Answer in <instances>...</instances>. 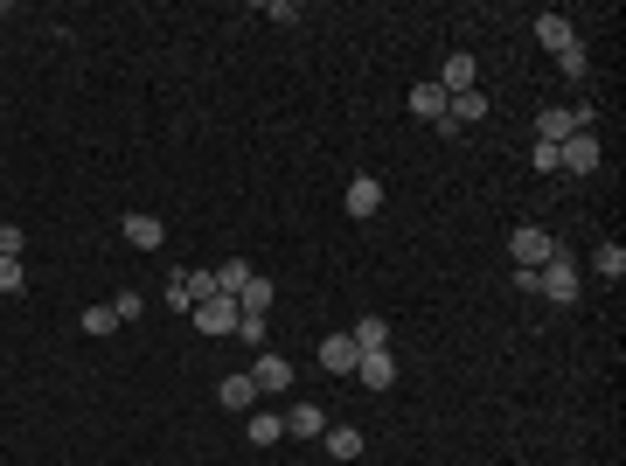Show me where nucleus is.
Instances as JSON below:
<instances>
[{
  "mask_svg": "<svg viewBox=\"0 0 626 466\" xmlns=\"http://www.w3.org/2000/svg\"><path fill=\"white\" fill-rule=\"evenodd\" d=\"M578 286H585V272H578V258L557 244V251H550V265L536 272V293H543V300H557V307H578Z\"/></svg>",
  "mask_w": 626,
  "mask_h": 466,
  "instance_id": "nucleus-1",
  "label": "nucleus"
},
{
  "mask_svg": "<svg viewBox=\"0 0 626 466\" xmlns=\"http://www.w3.org/2000/svg\"><path fill=\"white\" fill-rule=\"evenodd\" d=\"M550 251H557V237H550L543 223H522V230L508 237V258H515V272H543V265H550Z\"/></svg>",
  "mask_w": 626,
  "mask_h": 466,
  "instance_id": "nucleus-2",
  "label": "nucleus"
},
{
  "mask_svg": "<svg viewBox=\"0 0 626 466\" xmlns=\"http://www.w3.org/2000/svg\"><path fill=\"white\" fill-rule=\"evenodd\" d=\"M188 320H195V334H216V341H223V334H237V320H244V307H237L230 293H216V300H202V307L188 313Z\"/></svg>",
  "mask_w": 626,
  "mask_h": 466,
  "instance_id": "nucleus-3",
  "label": "nucleus"
},
{
  "mask_svg": "<svg viewBox=\"0 0 626 466\" xmlns=\"http://www.w3.org/2000/svg\"><path fill=\"white\" fill-rule=\"evenodd\" d=\"M432 84H439L446 98H460V91H480V63H473L467 49H453V56H446V70H439Z\"/></svg>",
  "mask_w": 626,
  "mask_h": 466,
  "instance_id": "nucleus-4",
  "label": "nucleus"
},
{
  "mask_svg": "<svg viewBox=\"0 0 626 466\" xmlns=\"http://www.w3.org/2000/svg\"><path fill=\"white\" fill-rule=\"evenodd\" d=\"M251 383H258V397H286L293 390V362L286 355H258L251 362Z\"/></svg>",
  "mask_w": 626,
  "mask_h": 466,
  "instance_id": "nucleus-5",
  "label": "nucleus"
},
{
  "mask_svg": "<svg viewBox=\"0 0 626 466\" xmlns=\"http://www.w3.org/2000/svg\"><path fill=\"white\" fill-rule=\"evenodd\" d=\"M355 362H362L355 334H327V341H320V369H327V376H355Z\"/></svg>",
  "mask_w": 626,
  "mask_h": 466,
  "instance_id": "nucleus-6",
  "label": "nucleus"
},
{
  "mask_svg": "<svg viewBox=\"0 0 626 466\" xmlns=\"http://www.w3.org/2000/svg\"><path fill=\"white\" fill-rule=\"evenodd\" d=\"M355 383H362V390H390V383H397V355H390V348H369V355L355 362Z\"/></svg>",
  "mask_w": 626,
  "mask_h": 466,
  "instance_id": "nucleus-7",
  "label": "nucleus"
},
{
  "mask_svg": "<svg viewBox=\"0 0 626 466\" xmlns=\"http://www.w3.org/2000/svg\"><path fill=\"white\" fill-rule=\"evenodd\" d=\"M557 167H564V174H592V167H599V140H592V133H571V140L557 147Z\"/></svg>",
  "mask_w": 626,
  "mask_h": 466,
  "instance_id": "nucleus-8",
  "label": "nucleus"
},
{
  "mask_svg": "<svg viewBox=\"0 0 626 466\" xmlns=\"http://www.w3.org/2000/svg\"><path fill=\"white\" fill-rule=\"evenodd\" d=\"M119 230H126V244H133V251H160V244H167V230H160V216H147V209H133V216H126Z\"/></svg>",
  "mask_w": 626,
  "mask_h": 466,
  "instance_id": "nucleus-9",
  "label": "nucleus"
},
{
  "mask_svg": "<svg viewBox=\"0 0 626 466\" xmlns=\"http://www.w3.org/2000/svg\"><path fill=\"white\" fill-rule=\"evenodd\" d=\"M536 42H543L550 56H564V49H578V28H571L564 14H536Z\"/></svg>",
  "mask_w": 626,
  "mask_h": 466,
  "instance_id": "nucleus-10",
  "label": "nucleus"
},
{
  "mask_svg": "<svg viewBox=\"0 0 626 466\" xmlns=\"http://www.w3.org/2000/svg\"><path fill=\"white\" fill-rule=\"evenodd\" d=\"M376 209H383V181L376 174H355L348 181V216H376Z\"/></svg>",
  "mask_w": 626,
  "mask_h": 466,
  "instance_id": "nucleus-11",
  "label": "nucleus"
},
{
  "mask_svg": "<svg viewBox=\"0 0 626 466\" xmlns=\"http://www.w3.org/2000/svg\"><path fill=\"white\" fill-rule=\"evenodd\" d=\"M244 439H251V446H279V439H286V411H251Z\"/></svg>",
  "mask_w": 626,
  "mask_h": 466,
  "instance_id": "nucleus-12",
  "label": "nucleus"
},
{
  "mask_svg": "<svg viewBox=\"0 0 626 466\" xmlns=\"http://www.w3.org/2000/svg\"><path fill=\"white\" fill-rule=\"evenodd\" d=\"M320 446H327L334 460H362V446H369V439H362L355 425H327V432H320Z\"/></svg>",
  "mask_w": 626,
  "mask_h": 466,
  "instance_id": "nucleus-13",
  "label": "nucleus"
},
{
  "mask_svg": "<svg viewBox=\"0 0 626 466\" xmlns=\"http://www.w3.org/2000/svg\"><path fill=\"white\" fill-rule=\"evenodd\" d=\"M446 119L467 133V126H480V119H487V98H480V91H460V98H446Z\"/></svg>",
  "mask_w": 626,
  "mask_h": 466,
  "instance_id": "nucleus-14",
  "label": "nucleus"
},
{
  "mask_svg": "<svg viewBox=\"0 0 626 466\" xmlns=\"http://www.w3.org/2000/svg\"><path fill=\"white\" fill-rule=\"evenodd\" d=\"M286 432H293V439H320V432H327V411H320V404H293V411H286Z\"/></svg>",
  "mask_w": 626,
  "mask_h": 466,
  "instance_id": "nucleus-15",
  "label": "nucleus"
},
{
  "mask_svg": "<svg viewBox=\"0 0 626 466\" xmlns=\"http://www.w3.org/2000/svg\"><path fill=\"white\" fill-rule=\"evenodd\" d=\"M411 112H418V119H432V126H439V119H446V91H439V84H432V77H425V84H411Z\"/></svg>",
  "mask_w": 626,
  "mask_h": 466,
  "instance_id": "nucleus-16",
  "label": "nucleus"
},
{
  "mask_svg": "<svg viewBox=\"0 0 626 466\" xmlns=\"http://www.w3.org/2000/svg\"><path fill=\"white\" fill-rule=\"evenodd\" d=\"M571 133H578V112H557V105H550V112L536 119V140H550V147H564Z\"/></svg>",
  "mask_w": 626,
  "mask_h": 466,
  "instance_id": "nucleus-17",
  "label": "nucleus"
},
{
  "mask_svg": "<svg viewBox=\"0 0 626 466\" xmlns=\"http://www.w3.org/2000/svg\"><path fill=\"white\" fill-rule=\"evenodd\" d=\"M237 307H244V313H272V307H279V286H272V279H258V272H251V286H244V293H237Z\"/></svg>",
  "mask_w": 626,
  "mask_h": 466,
  "instance_id": "nucleus-18",
  "label": "nucleus"
},
{
  "mask_svg": "<svg viewBox=\"0 0 626 466\" xmlns=\"http://www.w3.org/2000/svg\"><path fill=\"white\" fill-rule=\"evenodd\" d=\"M244 286H251V265H244V258H223V265H216V293H230V300H237Z\"/></svg>",
  "mask_w": 626,
  "mask_h": 466,
  "instance_id": "nucleus-19",
  "label": "nucleus"
},
{
  "mask_svg": "<svg viewBox=\"0 0 626 466\" xmlns=\"http://www.w3.org/2000/svg\"><path fill=\"white\" fill-rule=\"evenodd\" d=\"M348 334H355V348H362V355H369V348H390V320H376V313H369V320H355Z\"/></svg>",
  "mask_w": 626,
  "mask_h": 466,
  "instance_id": "nucleus-20",
  "label": "nucleus"
},
{
  "mask_svg": "<svg viewBox=\"0 0 626 466\" xmlns=\"http://www.w3.org/2000/svg\"><path fill=\"white\" fill-rule=\"evenodd\" d=\"M216 397H223L230 411H251V404H258V383H251V376H223V390H216Z\"/></svg>",
  "mask_w": 626,
  "mask_h": 466,
  "instance_id": "nucleus-21",
  "label": "nucleus"
},
{
  "mask_svg": "<svg viewBox=\"0 0 626 466\" xmlns=\"http://www.w3.org/2000/svg\"><path fill=\"white\" fill-rule=\"evenodd\" d=\"M592 272H599V279H626V251L620 244H599V251H592Z\"/></svg>",
  "mask_w": 626,
  "mask_h": 466,
  "instance_id": "nucleus-22",
  "label": "nucleus"
},
{
  "mask_svg": "<svg viewBox=\"0 0 626 466\" xmlns=\"http://www.w3.org/2000/svg\"><path fill=\"white\" fill-rule=\"evenodd\" d=\"M181 286H188V300L202 307V300H216V272H174Z\"/></svg>",
  "mask_w": 626,
  "mask_h": 466,
  "instance_id": "nucleus-23",
  "label": "nucleus"
},
{
  "mask_svg": "<svg viewBox=\"0 0 626 466\" xmlns=\"http://www.w3.org/2000/svg\"><path fill=\"white\" fill-rule=\"evenodd\" d=\"M28 286V272H21V258H0V300H14Z\"/></svg>",
  "mask_w": 626,
  "mask_h": 466,
  "instance_id": "nucleus-24",
  "label": "nucleus"
},
{
  "mask_svg": "<svg viewBox=\"0 0 626 466\" xmlns=\"http://www.w3.org/2000/svg\"><path fill=\"white\" fill-rule=\"evenodd\" d=\"M237 341H244V348H265V313H244V320H237Z\"/></svg>",
  "mask_w": 626,
  "mask_h": 466,
  "instance_id": "nucleus-25",
  "label": "nucleus"
},
{
  "mask_svg": "<svg viewBox=\"0 0 626 466\" xmlns=\"http://www.w3.org/2000/svg\"><path fill=\"white\" fill-rule=\"evenodd\" d=\"M112 327H119L112 307H84V334H112Z\"/></svg>",
  "mask_w": 626,
  "mask_h": 466,
  "instance_id": "nucleus-26",
  "label": "nucleus"
},
{
  "mask_svg": "<svg viewBox=\"0 0 626 466\" xmlns=\"http://www.w3.org/2000/svg\"><path fill=\"white\" fill-rule=\"evenodd\" d=\"M28 251V237H21V223H0V258H21Z\"/></svg>",
  "mask_w": 626,
  "mask_h": 466,
  "instance_id": "nucleus-27",
  "label": "nucleus"
},
{
  "mask_svg": "<svg viewBox=\"0 0 626 466\" xmlns=\"http://www.w3.org/2000/svg\"><path fill=\"white\" fill-rule=\"evenodd\" d=\"M557 63H564V77H585V70H592V56H585V42H578V49H564Z\"/></svg>",
  "mask_w": 626,
  "mask_h": 466,
  "instance_id": "nucleus-28",
  "label": "nucleus"
},
{
  "mask_svg": "<svg viewBox=\"0 0 626 466\" xmlns=\"http://www.w3.org/2000/svg\"><path fill=\"white\" fill-rule=\"evenodd\" d=\"M112 313H119V320H140V313H147V300H140V293H119V300H112Z\"/></svg>",
  "mask_w": 626,
  "mask_h": 466,
  "instance_id": "nucleus-29",
  "label": "nucleus"
},
{
  "mask_svg": "<svg viewBox=\"0 0 626 466\" xmlns=\"http://www.w3.org/2000/svg\"><path fill=\"white\" fill-rule=\"evenodd\" d=\"M265 14H272V21H279V28H293V21H300V0H272V7H265Z\"/></svg>",
  "mask_w": 626,
  "mask_h": 466,
  "instance_id": "nucleus-30",
  "label": "nucleus"
},
{
  "mask_svg": "<svg viewBox=\"0 0 626 466\" xmlns=\"http://www.w3.org/2000/svg\"><path fill=\"white\" fill-rule=\"evenodd\" d=\"M167 307H174V313H195V300H188V286H181V279H167Z\"/></svg>",
  "mask_w": 626,
  "mask_h": 466,
  "instance_id": "nucleus-31",
  "label": "nucleus"
},
{
  "mask_svg": "<svg viewBox=\"0 0 626 466\" xmlns=\"http://www.w3.org/2000/svg\"><path fill=\"white\" fill-rule=\"evenodd\" d=\"M529 160H536V174H557V147H550V140H536V154Z\"/></svg>",
  "mask_w": 626,
  "mask_h": 466,
  "instance_id": "nucleus-32",
  "label": "nucleus"
}]
</instances>
